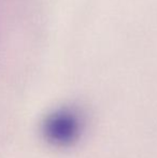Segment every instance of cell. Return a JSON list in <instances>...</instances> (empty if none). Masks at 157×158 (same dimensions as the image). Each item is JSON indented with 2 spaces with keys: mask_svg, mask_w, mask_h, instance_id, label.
<instances>
[{
  "mask_svg": "<svg viewBox=\"0 0 157 158\" xmlns=\"http://www.w3.org/2000/svg\"><path fill=\"white\" fill-rule=\"evenodd\" d=\"M80 127L79 116L71 111L55 112L46 118L43 126L45 138L54 143H66L76 138Z\"/></svg>",
  "mask_w": 157,
  "mask_h": 158,
  "instance_id": "obj_1",
  "label": "cell"
}]
</instances>
